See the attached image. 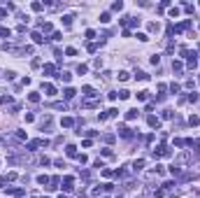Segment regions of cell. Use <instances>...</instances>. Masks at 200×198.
Masks as SVG:
<instances>
[{
	"label": "cell",
	"mask_w": 200,
	"mask_h": 198,
	"mask_svg": "<svg viewBox=\"0 0 200 198\" xmlns=\"http://www.w3.org/2000/svg\"><path fill=\"white\" fill-rule=\"evenodd\" d=\"M149 98V91H140L137 93V100H147Z\"/></svg>",
	"instance_id": "e575fe53"
},
{
	"label": "cell",
	"mask_w": 200,
	"mask_h": 198,
	"mask_svg": "<svg viewBox=\"0 0 200 198\" xmlns=\"http://www.w3.org/2000/svg\"><path fill=\"white\" fill-rule=\"evenodd\" d=\"M189 124H191V126H198V124H200V117H198V114H191V117H189Z\"/></svg>",
	"instance_id": "7402d4cb"
},
{
	"label": "cell",
	"mask_w": 200,
	"mask_h": 198,
	"mask_svg": "<svg viewBox=\"0 0 200 198\" xmlns=\"http://www.w3.org/2000/svg\"><path fill=\"white\" fill-rule=\"evenodd\" d=\"M135 79H142V82H144V79H149V75L144 70H135Z\"/></svg>",
	"instance_id": "2e32d148"
},
{
	"label": "cell",
	"mask_w": 200,
	"mask_h": 198,
	"mask_svg": "<svg viewBox=\"0 0 200 198\" xmlns=\"http://www.w3.org/2000/svg\"><path fill=\"white\" fill-rule=\"evenodd\" d=\"M14 77H17V72H14V70H7V72H5V79H9V82H12Z\"/></svg>",
	"instance_id": "4dcf8cb0"
},
{
	"label": "cell",
	"mask_w": 200,
	"mask_h": 198,
	"mask_svg": "<svg viewBox=\"0 0 200 198\" xmlns=\"http://www.w3.org/2000/svg\"><path fill=\"white\" fill-rule=\"evenodd\" d=\"M170 17H172V19L179 17V7H172V9H170Z\"/></svg>",
	"instance_id": "f6af8a7d"
},
{
	"label": "cell",
	"mask_w": 200,
	"mask_h": 198,
	"mask_svg": "<svg viewBox=\"0 0 200 198\" xmlns=\"http://www.w3.org/2000/svg\"><path fill=\"white\" fill-rule=\"evenodd\" d=\"M116 96H119V98H121V100H126V98H131V91L121 89V91H119V93H116Z\"/></svg>",
	"instance_id": "603a6c76"
},
{
	"label": "cell",
	"mask_w": 200,
	"mask_h": 198,
	"mask_svg": "<svg viewBox=\"0 0 200 198\" xmlns=\"http://www.w3.org/2000/svg\"><path fill=\"white\" fill-rule=\"evenodd\" d=\"M28 100H30V103H40V93H37V91H30V93H28Z\"/></svg>",
	"instance_id": "9a60e30c"
},
{
	"label": "cell",
	"mask_w": 200,
	"mask_h": 198,
	"mask_svg": "<svg viewBox=\"0 0 200 198\" xmlns=\"http://www.w3.org/2000/svg\"><path fill=\"white\" fill-rule=\"evenodd\" d=\"M54 70H56V65H54V63H47V65H44V75H54Z\"/></svg>",
	"instance_id": "ffe728a7"
},
{
	"label": "cell",
	"mask_w": 200,
	"mask_h": 198,
	"mask_svg": "<svg viewBox=\"0 0 200 198\" xmlns=\"http://www.w3.org/2000/svg\"><path fill=\"white\" fill-rule=\"evenodd\" d=\"M14 138H17V140H26V133H23V131H17V133H14Z\"/></svg>",
	"instance_id": "ee69618b"
},
{
	"label": "cell",
	"mask_w": 200,
	"mask_h": 198,
	"mask_svg": "<svg viewBox=\"0 0 200 198\" xmlns=\"http://www.w3.org/2000/svg\"><path fill=\"white\" fill-rule=\"evenodd\" d=\"M58 198H65V196H58Z\"/></svg>",
	"instance_id": "11a10c76"
},
{
	"label": "cell",
	"mask_w": 200,
	"mask_h": 198,
	"mask_svg": "<svg viewBox=\"0 0 200 198\" xmlns=\"http://www.w3.org/2000/svg\"><path fill=\"white\" fill-rule=\"evenodd\" d=\"M154 196H156V198H163V196H165V189H156V191H154Z\"/></svg>",
	"instance_id": "bcb514c9"
},
{
	"label": "cell",
	"mask_w": 200,
	"mask_h": 198,
	"mask_svg": "<svg viewBox=\"0 0 200 198\" xmlns=\"http://www.w3.org/2000/svg\"><path fill=\"white\" fill-rule=\"evenodd\" d=\"M7 193H14V196L21 198V196H23V189H7Z\"/></svg>",
	"instance_id": "f546056e"
},
{
	"label": "cell",
	"mask_w": 200,
	"mask_h": 198,
	"mask_svg": "<svg viewBox=\"0 0 200 198\" xmlns=\"http://www.w3.org/2000/svg\"><path fill=\"white\" fill-rule=\"evenodd\" d=\"M116 131H119V135H121V138H126V140H128V138H133L131 128L126 126V124H119V128H116Z\"/></svg>",
	"instance_id": "5b68a950"
},
{
	"label": "cell",
	"mask_w": 200,
	"mask_h": 198,
	"mask_svg": "<svg viewBox=\"0 0 200 198\" xmlns=\"http://www.w3.org/2000/svg\"><path fill=\"white\" fill-rule=\"evenodd\" d=\"M114 117H119V110H116V107L107 110V119H114Z\"/></svg>",
	"instance_id": "cb8c5ba5"
},
{
	"label": "cell",
	"mask_w": 200,
	"mask_h": 198,
	"mask_svg": "<svg viewBox=\"0 0 200 198\" xmlns=\"http://www.w3.org/2000/svg\"><path fill=\"white\" fill-rule=\"evenodd\" d=\"M65 54H68V56H77V49H75V47H68V49H65Z\"/></svg>",
	"instance_id": "f35d334b"
},
{
	"label": "cell",
	"mask_w": 200,
	"mask_h": 198,
	"mask_svg": "<svg viewBox=\"0 0 200 198\" xmlns=\"http://www.w3.org/2000/svg\"><path fill=\"white\" fill-rule=\"evenodd\" d=\"M147 124H149L151 128H158V126H161V119L154 117V114H149V117H147Z\"/></svg>",
	"instance_id": "52a82bcc"
},
{
	"label": "cell",
	"mask_w": 200,
	"mask_h": 198,
	"mask_svg": "<svg viewBox=\"0 0 200 198\" xmlns=\"http://www.w3.org/2000/svg\"><path fill=\"white\" fill-rule=\"evenodd\" d=\"M142 168H144V159H137V161H133V170H135V172H140Z\"/></svg>",
	"instance_id": "4fadbf2b"
},
{
	"label": "cell",
	"mask_w": 200,
	"mask_h": 198,
	"mask_svg": "<svg viewBox=\"0 0 200 198\" xmlns=\"http://www.w3.org/2000/svg\"><path fill=\"white\" fill-rule=\"evenodd\" d=\"M170 91H172V93H179V91H182V86H179L177 82H172V84H170Z\"/></svg>",
	"instance_id": "f1b7e54d"
},
{
	"label": "cell",
	"mask_w": 200,
	"mask_h": 198,
	"mask_svg": "<svg viewBox=\"0 0 200 198\" xmlns=\"http://www.w3.org/2000/svg\"><path fill=\"white\" fill-rule=\"evenodd\" d=\"M100 21H103V23H109V21H112L109 12H103V14H100Z\"/></svg>",
	"instance_id": "d4e9b609"
},
{
	"label": "cell",
	"mask_w": 200,
	"mask_h": 198,
	"mask_svg": "<svg viewBox=\"0 0 200 198\" xmlns=\"http://www.w3.org/2000/svg\"><path fill=\"white\" fill-rule=\"evenodd\" d=\"M49 182H51V177H47V175H40L37 177V184H49Z\"/></svg>",
	"instance_id": "4316f807"
},
{
	"label": "cell",
	"mask_w": 200,
	"mask_h": 198,
	"mask_svg": "<svg viewBox=\"0 0 200 198\" xmlns=\"http://www.w3.org/2000/svg\"><path fill=\"white\" fill-rule=\"evenodd\" d=\"M30 9H33V12H42V9H44V5L35 0V2H30Z\"/></svg>",
	"instance_id": "ac0fdd59"
},
{
	"label": "cell",
	"mask_w": 200,
	"mask_h": 198,
	"mask_svg": "<svg viewBox=\"0 0 200 198\" xmlns=\"http://www.w3.org/2000/svg\"><path fill=\"white\" fill-rule=\"evenodd\" d=\"M56 79H58V82H70V79H72V75L63 70V72H58V75H56Z\"/></svg>",
	"instance_id": "7c38bea8"
},
{
	"label": "cell",
	"mask_w": 200,
	"mask_h": 198,
	"mask_svg": "<svg viewBox=\"0 0 200 198\" xmlns=\"http://www.w3.org/2000/svg\"><path fill=\"white\" fill-rule=\"evenodd\" d=\"M30 37H33V42H35V45H42V42H44V37H42V33H40V30L30 33Z\"/></svg>",
	"instance_id": "8fae6325"
},
{
	"label": "cell",
	"mask_w": 200,
	"mask_h": 198,
	"mask_svg": "<svg viewBox=\"0 0 200 198\" xmlns=\"http://www.w3.org/2000/svg\"><path fill=\"white\" fill-rule=\"evenodd\" d=\"M40 28H42L44 33H51V23H44V21H42V23H40Z\"/></svg>",
	"instance_id": "1f68e13d"
},
{
	"label": "cell",
	"mask_w": 200,
	"mask_h": 198,
	"mask_svg": "<svg viewBox=\"0 0 200 198\" xmlns=\"http://www.w3.org/2000/svg\"><path fill=\"white\" fill-rule=\"evenodd\" d=\"M186 100H189V103H195V100H198V93H189V96H186Z\"/></svg>",
	"instance_id": "7bdbcfd3"
},
{
	"label": "cell",
	"mask_w": 200,
	"mask_h": 198,
	"mask_svg": "<svg viewBox=\"0 0 200 198\" xmlns=\"http://www.w3.org/2000/svg\"><path fill=\"white\" fill-rule=\"evenodd\" d=\"M135 37H137L140 42H147V40H149V35H147V33H137V35H135Z\"/></svg>",
	"instance_id": "d590c367"
},
{
	"label": "cell",
	"mask_w": 200,
	"mask_h": 198,
	"mask_svg": "<svg viewBox=\"0 0 200 198\" xmlns=\"http://www.w3.org/2000/svg\"><path fill=\"white\" fill-rule=\"evenodd\" d=\"M186 144V140H182V138H174V147H184Z\"/></svg>",
	"instance_id": "ab89813d"
},
{
	"label": "cell",
	"mask_w": 200,
	"mask_h": 198,
	"mask_svg": "<svg viewBox=\"0 0 200 198\" xmlns=\"http://www.w3.org/2000/svg\"><path fill=\"white\" fill-rule=\"evenodd\" d=\"M151 154H154V159H163V156H170V149H168L165 144H161V147H156Z\"/></svg>",
	"instance_id": "7a4b0ae2"
},
{
	"label": "cell",
	"mask_w": 200,
	"mask_h": 198,
	"mask_svg": "<svg viewBox=\"0 0 200 198\" xmlns=\"http://www.w3.org/2000/svg\"><path fill=\"white\" fill-rule=\"evenodd\" d=\"M163 119H172V110H163Z\"/></svg>",
	"instance_id": "7dc6e473"
},
{
	"label": "cell",
	"mask_w": 200,
	"mask_h": 198,
	"mask_svg": "<svg viewBox=\"0 0 200 198\" xmlns=\"http://www.w3.org/2000/svg\"><path fill=\"white\" fill-rule=\"evenodd\" d=\"M72 184H75V177H72V175H68V177L63 180V189H65V191H72Z\"/></svg>",
	"instance_id": "8992f818"
},
{
	"label": "cell",
	"mask_w": 200,
	"mask_h": 198,
	"mask_svg": "<svg viewBox=\"0 0 200 198\" xmlns=\"http://www.w3.org/2000/svg\"><path fill=\"white\" fill-rule=\"evenodd\" d=\"M5 182H7V177H0V189H5Z\"/></svg>",
	"instance_id": "db71d44e"
},
{
	"label": "cell",
	"mask_w": 200,
	"mask_h": 198,
	"mask_svg": "<svg viewBox=\"0 0 200 198\" xmlns=\"http://www.w3.org/2000/svg\"><path fill=\"white\" fill-rule=\"evenodd\" d=\"M63 96H65V98H75V96H77V91H75V89H72V86H70V89H65V91H63Z\"/></svg>",
	"instance_id": "5bb4252c"
},
{
	"label": "cell",
	"mask_w": 200,
	"mask_h": 198,
	"mask_svg": "<svg viewBox=\"0 0 200 198\" xmlns=\"http://www.w3.org/2000/svg\"><path fill=\"white\" fill-rule=\"evenodd\" d=\"M65 152H68L70 159H77V156H79V154H77V147H75V144H68V147H65Z\"/></svg>",
	"instance_id": "30bf717a"
},
{
	"label": "cell",
	"mask_w": 200,
	"mask_h": 198,
	"mask_svg": "<svg viewBox=\"0 0 200 198\" xmlns=\"http://www.w3.org/2000/svg\"><path fill=\"white\" fill-rule=\"evenodd\" d=\"M128 77H131V75H128V72H126V70H121V72H119V79H121V82H126V79H128Z\"/></svg>",
	"instance_id": "b9f144b4"
},
{
	"label": "cell",
	"mask_w": 200,
	"mask_h": 198,
	"mask_svg": "<svg viewBox=\"0 0 200 198\" xmlns=\"http://www.w3.org/2000/svg\"><path fill=\"white\" fill-rule=\"evenodd\" d=\"M112 9H114V12H121V9H123V2H121V0L112 2Z\"/></svg>",
	"instance_id": "83f0119b"
},
{
	"label": "cell",
	"mask_w": 200,
	"mask_h": 198,
	"mask_svg": "<svg viewBox=\"0 0 200 198\" xmlns=\"http://www.w3.org/2000/svg\"><path fill=\"white\" fill-rule=\"evenodd\" d=\"M186 63H189V68H195L198 65V54L195 51H189L186 54Z\"/></svg>",
	"instance_id": "277c9868"
},
{
	"label": "cell",
	"mask_w": 200,
	"mask_h": 198,
	"mask_svg": "<svg viewBox=\"0 0 200 198\" xmlns=\"http://www.w3.org/2000/svg\"><path fill=\"white\" fill-rule=\"evenodd\" d=\"M170 172H172V175H177V177H179V175H182V168H179V166H172V168H170Z\"/></svg>",
	"instance_id": "d6a6232c"
},
{
	"label": "cell",
	"mask_w": 200,
	"mask_h": 198,
	"mask_svg": "<svg viewBox=\"0 0 200 198\" xmlns=\"http://www.w3.org/2000/svg\"><path fill=\"white\" fill-rule=\"evenodd\" d=\"M137 110H128V112H126V119H128V121H133V119H137Z\"/></svg>",
	"instance_id": "e0dca14e"
},
{
	"label": "cell",
	"mask_w": 200,
	"mask_h": 198,
	"mask_svg": "<svg viewBox=\"0 0 200 198\" xmlns=\"http://www.w3.org/2000/svg\"><path fill=\"white\" fill-rule=\"evenodd\" d=\"M49 163H51V161H49L47 156H40V166H49Z\"/></svg>",
	"instance_id": "681fc988"
},
{
	"label": "cell",
	"mask_w": 200,
	"mask_h": 198,
	"mask_svg": "<svg viewBox=\"0 0 200 198\" xmlns=\"http://www.w3.org/2000/svg\"><path fill=\"white\" fill-rule=\"evenodd\" d=\"M86 49H88V51H91V54H93V51H96V49H98V45H96V42H88V45H86Z\"/></svg>",
	"instance_id": "60d3db41"
},
{
	"label": "cell",
	"mask_w": 200,
	"mask_h": 198,
	"mask_svg": "<svg viewBox=\"0 0 200 198\" xmlns=\"http://www.w3.org/2000/svg\"><path fill=\"white\" fill-rule=\"evenodd\" d=\"M72 19H75L72 14H65V17H63V23H65V26H70V23H72Z\"/></svg>",
	"instance_id": "836d02e7"
},
{
	"label": "cell",
	"mask_w": 200,
	"mask_h": 198,
	"mask_svg": "<svg viewBox=\"0 0 200 198\" xmlns=\"http://www.w3.org/2000/svg\"><path fill=\"white\" fill-rule=\"evenodd\" d=\"M56 93H58V91H56V86L47 82V84H44V96H56Z\"/></svg>",
	"instance_id": "ba28073f"
},
{
	"label": "cell",
	"mask_w": 200,
	"mask_h": 198,
	"mask_svg": "<svg viewBox=\"0 0 200 198\" xmlns=\"http://www.w3.org/2000/svg\"><path fill=\"white\" fill-rule=\"evenodd\" d=\"M191 147H195V149L200 152V140H193V142H191Z\"/></svg>",
	"instance_id": "f5cc1de1"
},
{
	"label": "cell",
	"mask_w": 200,
	"mask_h": 198,
	"mask_svg": "<svg viewBox=\"0 0 200 198\" xmlns=\"http://www.w3.org/2000/svg\"><path fill=\"white\" fill-rule=\"evenodd\" d=\"M151 63H154V65H158V63H161V56H158V54H154V56H151Z\"/></svg>",
	"instance_id": "c3c4849f"
},
{
	"label": "cell",
	"mask_w": 200,
	"mask_h": 198,
	"mask_svg": "<svg viewBox=\"0 0 200 198\" xmlns=\"http://www.w3.org/2000/svg\"><path fill=\"white\" fill-rule=\"evenodd\" d=\"M47 144H49V140L40 138V140H33V142H28V144H26V149H28V152H35L37 147H47Z\"/></svg>",
	"instance_id": "6da1fadb"
},
{
	"label": "cell",
	"mask_w": 200,
	"mask_h": 198,
	"mask_svg": "<svg viewBox=\"0 0 200 198\" xmlns=\"http://www.w3.org/2000/svg\"><path fill=\"white\" fill-rule=\"evenodd\" d=\"M7 12H9L7 7H0V19H5V17H7Z\"/></svg>",
	"instance_id": "f907efd6"
},
{
	"label": "cell",
	"mask_w": 200,
	"mask_h": 198,
	"mask_svg": "<svg viewBox=\"0 0 200 198\" xmlns=\"http://www.w3.org/2000/svg\"><path fill=\"white\" fill-rule=\"evenodd\" d=\"M126 26H131V28L140 26V19H135V17H128V23H126Z\"/></svg>",
	"instance_id": "44dd1931"
},
{
	"label": "cell",
	"mask_w": 200,
	"mask_h": 198,
	"mask_svg": "<svg viewBox=\"0 0 200 198\" xmlns=\"http://www.w3.org/2000/svg\"><path fill=\"white\" fill-rule=\"evenodd\" d=\"M75 124H77V121H75L72 117H63V119H61V126H65V128H72Z\"/></svg>",
	"instance_id": "9c48e42d"
},
{
	"label": "cell",
	"mask_w": 200,
	"mask_h": 198,
	"mask_svg": "<svg viewBox=\"0 0 200 198\" xmlns=\"http://www.w3.org/2000/svg\"><path fill=\"white\" fill-rule=\"evenodd\" d=\"M61 37H63L61 33H51V40H54V42H58V40H61Z\"/></svg>",
	"instance_id": "816d5d0a"
},
{
	"label": "cell",
	"mask_w": 200,
	"mask_h": 198,
	"mask_svg": "<svg viewBox=\"0 0 200 198\" xmlns=\"http://www.w3.org/2000/svg\"><path fill=\"white\" fill-rule=\"evenodd\" d=\"M9 35H12V30L5 28V26H0V37H9Z\"/></svg>",
	"instance_id": "484cf974"
},
{
	"label": "cell",
	"mask_w": 200,
	"mask_h": 198,
	"mask_svg": "<svg viewBox=\"0 0 200 198\" xmlns=\"http://www.w3.org/2000/svg\"><path fill=\"white\" fill-rule=\"evenodd\" d=\"M77 72H79V75H86V72H88V65H84V63H82V65L77 68Z\"/></svg>",
	"instance_id": "8d00e7d4"
},
{
	"label": "cell",
	"mask_w": 200,
	"mask_h": 198,
	"mask_svg": "<svg viewBox=\"0 0 200 198\" xmlns=\"http://www.w3.org/2000/svg\"><path fill=\"white\" fill-rule=\"evenodd\" d=\"M21 54H28V56H30V54H33V47H30V45H28V47H21Z\"/></svg>",
	"instance_id": "74e56055"
},
{
	"label": "cell",
	"mask_w": 200,
	"mask_h": 198,
	"mask_svg": "<svg viewBox=\"0 0 200 198\" xmlns=\"http://www.w3.org/2000/svg\"><path fill=\"white\" fill-rule=\"evenodd\" d=\"M172 70L174 72H182L184 70V63H182V61H172Z\"/></svg>",
	"instance_id": "d6986e66"
},
{
	"label": "cell",
	"mask_w": 200,
	"mask_h": 198,
	"mask_svg": "<svg viewBox=\"0 0 200 198\" xmlns=\"http://www.w3.org/2000/svg\"><path fill=\"white\" fill-rule=\"evenodd\" d=\"M82 96H86V100H96L98 98V93L93 91V86H84V89H82Z\"/></svg>",
	"instance_id": "3957f363"
}]
</instances>
